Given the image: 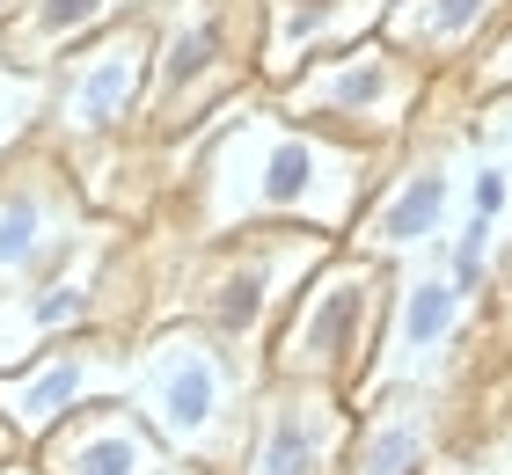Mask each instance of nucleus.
I'll return each mask as SVG.
<instances>
[{
  "label": "nucleus",
  "instance_id": "5",
  "mask_svg": "<svg viewBox=\"0 0 512 475\" xmlns=\"http://www.w3.org/2000/svg\"><path fill=\"white\" fill-rule=\"evenodd\" d=\"M432 81L439 74H425L417 59H403L374 30V37L330 52V59L300 66V74L286 88H271V95H278V110H286V117H300V125H322V132L359 139V147H374V154H395L410 139L417 110H425Z\"/></svg>",
  "mask_w": 512,
  "mask_h": 475
},
{
  "label": "nucleus",
  "instance_id": "23",
  "mask_svg": "<svg viewBox=\"0 0 512 475\" xmlns=\"http://www.w3.org/2000/svg\"><path fill=\"white\" fill-rule=\"evenodd\" d=\"M483 125H491V139H498V147H505V161H512V88H505V95H491Z\"/></svg>",
  "mask_w": 512,
  "mask_h": 475
},
{
  "label": "nucleus",
  "instance_id": "16",
  "mask_svg": "<svg viewBox=\"0 0 512 475\" xmlns=\"http://www.w3.org/2000/svg\"><path fill=\"white\" fill-rule=\"evenodd\" d=\"M439 446V402L432 388H381L359 395V432L344 475H425Z\"/></svg>",
  "mask_w": 512,
  "mask_h": 475
},
{
  "label": "nucleus",
  "instance_id": "1",
  "mask_svg": "<svg viewBox=\"0 0 512 475\" xmlns=\"http://www.w3.org/2000/svg\"><path fill=\"white\" fill-rule=\"evenodd\" d=\"M381 161L388 154L359 139L286 117L271 88H242L176 147V242H220L242 227H315L344 242L381 183Z\"/></svg>",
  "mask_w": 512,
  "mask_h": 475
},
{
  "label": "nucleus",
  "instance_id": "24",
  "mask_svg": "<svg viewBox=\"0 0 512 475\" xmlns=\"http://www.w3.org/2000/svg\"><path fill=\"white\" fill-rule=\"evenodd\" d=\"M22 454H30V446H22V439L8 432V424H0V468H8V461H22Z\"/></svg>",
  "mask_w": 512,
  "mask_h": 475
},
{
  "label": "nucleus",
  "instance_id": "19",
  "mask_svg": "<svg viewBox=\"0 0 512 475\" xmlns=\"http://www.w3.org/2000/svg\"><path fill=\"white\" fill-rule=\"evenodd\" d=\"M30 139H44V74H30V66H15L0 52V161L15 147H30Z\"/></svg>",
  "mask_w": 512,
  "mask_h": 475
},
{
  "label": "nucleus",
  "instance_id": "11",
  "mask_svg": "<svg viewBox=\"0 0 512 475\" xmlns=\"http://www.w3.org/2000/svg\"><path fill=\"white\" fill-rule=\"evenodd\" d=\"M352 432H359V402L344 388L264 373L249 432H242V454L227 475H344Z\"/></svg>",
  "mask_w": 512,
  "mask_h": 475
},
{
  "label": "nucleus",
  "instance_id": "25",
  "mask_svg": "<svg viewBox=\"0 0 512 475\" xmlns=\"http://www.w3.org/2000/svg\"><path fill=\"white\" fill-rule=\"evenodd\" d=\"M0 475H44V468H37V454H22V461H8V468H0Z\"/></svg>",
  "mask_w": 512,
  "mask_h": 475
},
{
  "label": "nucleus",
  "instance_id": "21",
  "mask_svg": "<svg viewBox=\"0 0 512 475\" xmlns=\"http://www.w3.org/2000/svg\"><path fill=\"white\" fill-rule=\"evenodd\" d=\"M491 227L498 220H469V227H461V242H454V285H461V293H476V285H483V264H491Z\"/></svg>",
  "mask_w": 512,
  "mask_h": 475
},
{
  "label": "nucleus",
  "instance_id": "2",
  "mask_svg": "<svg viewBox=\"0 0 512 475\" xmlns=\"http://www.w3.org/2000/svg\"><path fill=\"white\" fill-rule=\"evenodd\" d=\"M256 388H264V351L227 344L205 322H147L125 402L169 446V461L235 468Z\"/></svg>",
  "mask_w": 512,
  "mask_h": 475
},
{
  "label": "nucleus",
  "instance_id": "13",
  "mask_svg": "<svg viewBox=\"0 0 512 475\" xmlns=\"http://www.w3.org/2000/svg\"><path fill=\"white\" fill-rule=\"evenodd\" d=\"M388 0H256V81L286 88L300 66L381 30Z\"/></svg>",
  "mask_w": 512,
  "mask_h": 475
},
{
  "label": "nucleus",
  "instance_id": "17",
  "mask_svg": "<svg viewBox=\"0 0 512 475\" xmlns=\"http://www.w3.org/2000/svg\"><path fill=\"white\" fill-rule=\"evenodd\" d=\"M505 15H512V0H388L381 37L403 59H417L425 74H447V66L469 59Z\"/></svg>",
  "mask_w": 512,
  "mask_h": 475
},
{
  "label": "nucleus",
  "instance_id": "18",
  "mask_svg": "<svg viewBox=\"0 0 512 475\" xmlns=\"http://www.w3.org/2000/svg\"><path fill=\"white\" fill-rule=\"evenodd\" d=\"M139 8H147V0H15V8L0 15V52L15 66H30V74H52L74 44L103 37L110 22H125Z\"/></svg>",
  "mask_w": 512,
  "mask_h": 475
},
{
  "label": "nucleus",
  "instance_id": "7",
  "mask_svg": "<svg viewBox=\"0 0 512 475\" xmlns=\"http://www.w3.org/2000/svg\"><path fill=\"white\" fill-rule=\"evenodd\" d=\"M147 88H154V15L139 8L125 22H110L103 37L74 44L52 74H44V139L81 161L125 139L132 125H147Z\"/></svg>",
  "mask_w": 512,
  "mask_h": 475
},
{
  "label": "nucleus",
  "instance_id": "20",
  "mask_svg": "<svg viewBox=\"0 0 512 475\" xmlns=\"http://www.w3.org/2000/svg\"><path fill=\"white\" fill-rule=\"evenodd\" d=\"M469 88H476V95H505V88H512V15L469 52Z\"/></svg>",
  "mask_w": 512,
  "mask_h": 475
},
{
  "label": "nucleus",
  "instance_id": "6",
  "mask_svg": "<svg viewBox=\"0 0 512 475\" xmlns=\"http://www.w3.org/2000/svg\"><path fill=\"white\" fill-rule=\"evenodd\" d=\"M118 293H147V278L132 271L118 227H96L74 256H59L52 271H37L22 285H0V373L22 366L44 344H59V337L139 329V315L118 307Z\"/></svg>",
  "mask_w": 512,
  "mask_h": 475
},
{
  "label": "nucleus",
  "instance_id": "8",
  "mask_svg": "<svg viewBox=\"0 0 512 475\" xmlns=\"http://www.w3.org/2000/svg\"><path fill=\"white\" fill-rule=\"evenodd\" d=\"M256 0H169L154 22V88H147V125L154 132H191L198 117H213L220 103H235L242 88H256L242 74L235 52V22Z\"/></svg>",
  "mask_w": 512,
  "mask_h": 475
},
{
  "label": "nucleus",
  "instance_id": "9",
  "mask_svg": "<svg viewBox=\"0 0 512 475\" xmlns=\"http://www.w3.org/2000/svg\"><path fill=\"white\" fill-rule=\"evenodd\" d=\"M132 366H139V329H88V337H59V344H44L22 366L0 373V424H8V432L37 454L66 417L132 395Z\"/></svg>",
  "mask_w": 512,
  "mask_h": 475
},
{
  "label": "nucleus",
  "instance_id": "12",
  "mask_svg": "<svg viewBox=\"0 0 512 475\" xmlns=\"http://www.w3.org/2000/svg\"><path fill=\"white\" fill-rule=\"evenodd\" d=\"M461 315H469V293L454 285V271H425V278L395 285L381 351H374V366H366L359 395H381V388H432V373L447 366L454 344H461ZM359 395H352V402H359Z\"/></svg>",
  "mask_w": 512,
  "mask_h": 475
},
{
  "label": "nucleus",
  "instance_id": "26",
  "mask_svg": "<svg viewBox=\"0 0 512 475\" xmlns=\"http://www.w3.org/2000/svg\"><path fill=\"white\" fill-rule=\"evenodd\" d=\"M169 475H227V468H191V461H169Z\"/></svg>",
  "mask_w": 512,
  "mask_h": 475
},
{
  "label": "nucleus",
  "instance_id": "14",
  "mask_svg": "<svg viewBox=\"0 0 512 475\" xmlns=\"http://www.w3.org/2000/svg\"><path fill=\"white\" fill-rule=\"evenodd\" d=\"M44 475H169V446L147 432L132 402H96V410L66 417L52 439L37 446Z\"/></svg>",
  "mask_w": 512,
  "mask_h": 475
},
{
  "label": "nucleus",
  "instance_id": "3",
  "mask_svg": "<svg viewBox=\"0 0 512 475\" xmlns=\"http://www.w3.org/2000/svg\"><path fill=\"white\" fill-rule=\"evenodd\" d=\"M330 249H344V242L315 227H242V234H220V242H183L161 293H147V315L205 322L227 344L264 351L278 315L293 307V293L308 285V271Z\"/></svg>",
  "mask_w": 512,
  "mask_h": 475
},
{
  "label": "nucleus",
  "instance_id": "15",
  "mask_svg": "<svg viewBox=\"0 0 512 475\" xmlns=\"http://www.w3.org/2000/svg\"><path fill=\"white\" fill-rule=\"evenodd\" d=\"M447 205H454V183L439 161H403L395 176L374 183V198H366L359 227L344 234V249H366L381 256V264H395V256L425 249L439 227H447Z\"/></svg>",
  "mask_w": 512,
  "mask_h": 475
},
{
  "label": "nucleus",
  "instance_id": "10",
  "mask_svg": "<svg viewBox=\"0 0 512 475\" xmlns=\"http://www.w3.org/2000/svg\"><path fill=\"white\" fill-rule=\"evenodd\" d=\"M103 220L88 212V183L52 139H30L0 161V285H22L74 256Z\"/></svg>",
  "mask_w": 512,
  "mask_h": 475
},
{
  "label": "nucleus",
  "instance_id": "22",
  "mask_svg": "<svg viewBox=\"0 0 512 475\" xmlns=\"http://www.w3.org/2000/svg\"><path fill=\"white\" fill-rule=\"evenodd\" d=\"M469 205H476V220H505V205H512V169L483 161L476 183H469Z\"/></svg>",
  "mask_w": 512,
  "mask_h": 475
},
{
  "label": "nucleus",
  "instance_id": "4",
  "mask_svg": "<svg viewBox=\"0 0 512 475\" xmlns=\"http://www.w3.org/2000/svg\"><path fill=\"white\" fill-rule=\"evenodd\" d=\"M388 300H395V264H381L366 249H330L293 293V307L278 315L264 344V373L359 395V380L381 351V329H388Z\"/></svg>",
  "mask_w": 512,
  "mask_h": 475
}]
</instances>
